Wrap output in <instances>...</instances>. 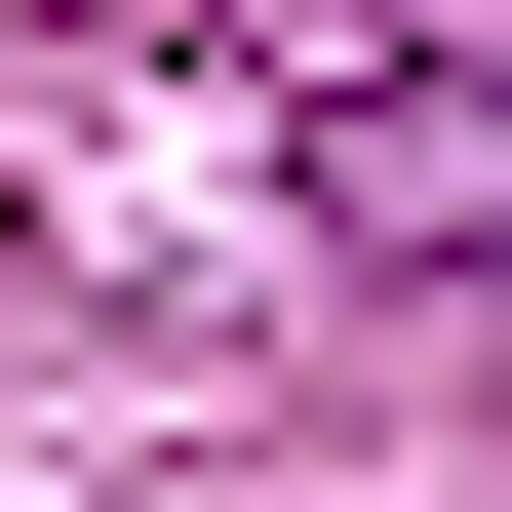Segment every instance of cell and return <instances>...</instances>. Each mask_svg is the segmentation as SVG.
Returning a JSON list of instances; mask_svg holds the SVG:
<instances>
[{"mask_svg":"<svg viewBox=\"0 0 512 512\" xmlns=\"http://www.w3.org/2000/svg\"><path fill=\"white\" fill-rule=\"evenodd\" d=\"M316 237L355 276H512V79H355L316 119Z\"/></svg>","mask_w":512,"mask_h":512,"instance_id":"cell-1","label":"cell"}]
</instances>
